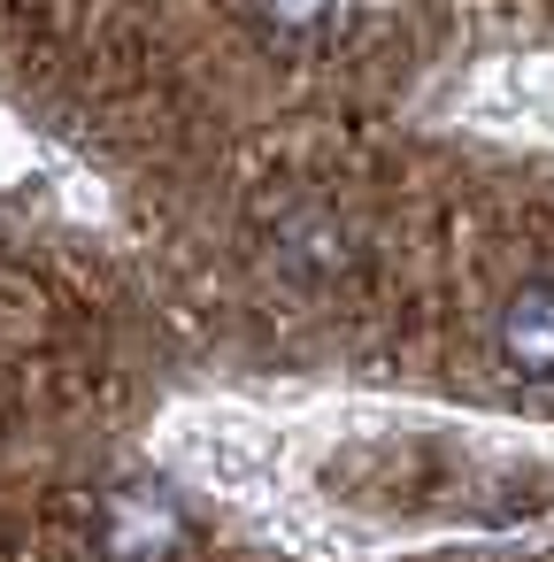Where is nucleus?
I'll return each mask as SVG.
<instances>
[{"instance_id":"obj_4","label":"nucleus","mask_w":554,"mask_h":562,"mask_svg":"<svg viewBox=\"0 0 554 562\" xmlns=\"http://www.w3.org/2000/svg\"><path fill=\"white\" fill-rule=\"evenodd\" d=\"M178 508L162 501V493H124L116 508H109V562H162L170 547H178Z\"/></svg>"},{"instance_id":"obj_2","label":"nucleus","mask_w":554,"mask_h":562,"mask_svg":"<svg viewBox=\"0 0 554 562\" xmlns=\"http://www.w3.org/2000/svg\"><path fill=\"white\" fill-rule=\"evenodd\" d=\"M347 9H354V0H239V24H247L270 55L308 63V55H324V47L347 32Z\"/></svg>"},{"instance_id":"obj_1","label":"nucleus","mask_w":554,"mask_h":562,"mask_svg":"<svg viewBox=\"0 0 554 562\" xmlns=\"http://www.w3.org/2000/svg\"><path fill=\"white\" fill-rule=\"evenodd\" d=\"M493 347L516 378L531 385H554V278H523L500 316H493Z\"/></svg>"},{"instance_id":"obj_3","label":"nucleus","mask_w":554,"mask_h":562,"mask_svg":"<svg viewBox=\"0 0 554 562\" xmlns=\"http://www.w3.org/2000/svg\"><path fill=\"white\" fill-rule=\"evenodd\" d=\"M278 262H285V278L316 285V278H339L354 262V239L331 209H293V216H278Z\"/></svg>"}]
</instances>
